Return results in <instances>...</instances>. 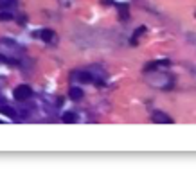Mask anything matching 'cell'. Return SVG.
I'll list each match as a JSON object with an SVG mask.
<instances>
[{
    "instance_id": "cell-5",
    "label": "cell",
    "mask_w": 196,
    "mask_h": 176,
    "mask_svg": "<svg viewBox=\"0 0 196 176\" xmlns=\"http://www.w3.org/2000/svg\"><path fill=\"white\" fill-rule=\"evenodd\" d=\"M0 113L9 117V119H16V117H18V113H16L11 106H6V104H0Z\"/></svg>"
},
{
    "instance_id": "cell-9",
    "label": "cell",
    "mask_w": 196,
    "mask_h": 176,
    "mask_svg": "<svg viewBox=\"0 0 196 176\" xmlns=\"http://www.w3.org/2000/svg\"><path fill=\"white\" fill-rule=\"evenodd\" d=\"M0 63H11V65H15V59H11V58H7V56H4V54H0Z\"/></svg>"
},
{
    "instance_id": "cell-11",
    "label": "cell",
    "mask_w": 196,
    "mask_h": 176,
    "mask_svg": "<svg viewBox=\"0 0 196 176\" xmlns=\"http://www.w3.org/2000/svg\"><path fill=\"white\" fill-rule=\"evenodd\" d=\"M0 104H4V101H0Z\"/></svg>"
},
{
    "instance_id": "cell-1",
    "label": "cell",
    "mask_w": 196,
    "mask_h": 176,
    "mask_svg": "<svg viewBox=\"0 0 196 176\" xmlns=\"http://www.w3.org/2000/svg\"><path fill=\"white\" fill-rule=\"evenodd\" d=\"M32 95V88L29 84H18L15 88V99L16 101H27Z\"/></svg>"
},
{
    "instance_id": "cell-10",
    "label": "cell",
    "mask_w": 196,
    "mask_h": 176,
    "mask_svg": "<svg viewBox=\"0 0 196 176\" xmlns=\"http://www.w3.org/2000/svg\"><path fill=\"white\" fill-rule=\"evenodd\" d=\"M142 32H146V27H139V29L135 31V34H133V36H140Z\"/></svg>"
},
{
    "instance_id": "cell-7",
    "label": "cell",
    "mask_w": 196,
    "mask_h": 176,
    "mask_svg": "<svg viewBox=\"0 0 196 176\" xmlns=\"http://www.w3.org/2000/svg\"><path fill=\"white\" fill-rule=\"evenodd\" d=\"M69 93H70V99H74V101H79V99L83 97V90L81 88H76V86H72Z\"/></svg>"
},
{
    "instance_id": "cell-6",
    "label": "cell",
    "mask_w": 196,
    "mask_h": 176,
    "mask_svg": "<svg viewBox=\"0 0 196 176\" xmlns=\"http://www.w3.org/2000/svg\"><path fill=\"white\" fill-rule=\"evenodd\" d=\"M61 121L70 124V122H76V121H77V115L74 113V112H65V113L61 115Z\"/></svg>"
},
{
    "instance_id": "cell-4",
    "label": "cell",
    "mask_w": 196,
    "mask_h": 176,
    "mask_svg": "<svg viewBox=\"0 0 196 176\" xmlns=\"http://www.w3.org/2000/svg\"><path fill=\"white\" fill-rule=\"evenodd\" d=\"M40 34V38L43 40V42H54V36H56V32L52 31V29H43V31H40L38 32Z\"/></svg>"
},
{
    "instance_id": "cell-8",
    "label": "cell",
    "mask_w": 196,
    "mask_h": 176,
    "mask_svg": "<svg viewBox=\"0 0 196 176\" xmlns=\"http://www.w3.org/2000/svg\"><path fill=\"white\" fill-rule=\"evenodd\" d=\"M15 18L9 11H0V22H11Z\"/></svg>"
},
{
    "instance_id": "cell-3",
    "label": "cell",
    "mask_w": 196,
    "mask_h": 176,
    "mask_svg": "<svg viewBox=\"0 0 196 176\" xmlns=\"http://www.w3.org/2000/svg\"><path fill=\"white\" fill-rule=\"evenodd\" d=\"M72 79H77L79 83H92L94 81V76L90 72H83V70H76V72H72V76H70Z\"/></svg>"
},
{
    "instance_id": "cell-2",
    "label": "cell",
    "mask_w": 196,
    "mask_h": 176,
    "mask_svg": "<svg viewBox=\"0 0 196 176\" xmlns=\"http://www.w3.org/2000/svg\"><path fill=\"white\" fill-rule=\"evenodd\" d=\"M151 121H153V122H158V124H173V119L167 113H164V112H153Z\"/></svg>"
}]
</instances>
